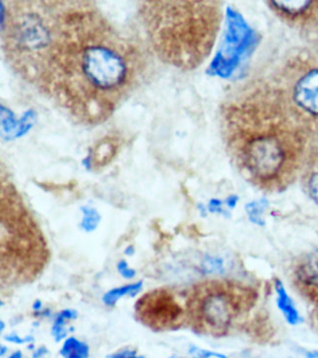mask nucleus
Instances as JSON below:
<instances>
[{"mask_svg": "<svg viewBox=\"0 0 318 358\" xmlns=\"http://www.w3.org/2000/svg\"><path fill=\"white\" fill-rule=\"evenodd\" d=\"M33 310L36 312H41L43 309V303L41 301H36L33 303Z\"/></svg>", "mask_w": 318, "mask_h": 358, "instance_id": "22", "label": "nucleus"}, {"mask_svg": "<svg viewBox=\"0 0 318 358\" xmlns=\"http://www.w3.org/2000/svg\"><path fill=\"white\" fill-rule=\"evenodd\" d=\"M291 284L297 294L318 313V248L302 253L293 261Z\"/></svg>", "mask_w": 318, "mask_h": 358, "instance_id": "6", "label": "nucleus"}, {"mask_svg": "<svg viewBox=\"0 0 318 358\" xmlns=\"http://www.w3.org/2000/svg\"><path fill=\"white\" fill-rule=\"evenodd\" d=\"M82 212H83V220L81 222L82 229L87 232L94 231L98 227L99 222L101 221L99 213L93 208L86 207L82 209Z\"/></svg>", "mask_w": 318, "mask_h": 358, "instance_id": "16", "label": "nucleus"}, {"mask_svg": "<svg viewBox=\"0 0 318 358\" xmlns=\"http://www.w3.org/2000/svg\"><path fill=\"white\" fill-rule=\"evenodd\" d=\"M118 272L120 273V275L123 277H125V279H132L135 275V271L133 268H130L128 264L125 262V260L120 261V263L118 264Z\"/></svg>", "mask_w": 318, "mask_h": 358, "instance_id": "17", "label": "nucleus"}, {"mask_svg": "<svg viewBox=\"0 0 318 358\" xmlns=\"http://www.w3.org/2000/svg\"><path fill=\"white\" fill-rule=\"evenodd\" d=\"M171 358H177V357H171Z\"/></svg>", "mask_w": 318, "mask_h": 358, "instance_id": "26", "label": "nucleus"}, {"mask_svg": "<svg viewBox=\"0 0 318 358\" xmlns=\"http://www.w3.org/2000/svg\"><path fill=\"white\" fill-rule=\"evenodd\" d=\"M4 301L0 299V309H1V307L4 306ZM4 329H6V323H4V322L2 321V319L0 318V334L2 333V331H4ZM6 352V347H4V345H2L1 343H0V357H4Z\"/></svg>", "mask_w": 318, "mask_h": 358, "instance_id": "21", "label": "nucleus"}, {"mask_svg": "<svg viewBox=\"0 0 318 358\" xmlns=\"http://www.w3.org/2000/svg\"><path fill=\"white\" fill-rule=\"evenodd\" d=\"M141 289H142V282L116 287V289H111L104 295L103 301L106 306H113L121 297L125 296V295L137 294Z\"/></svg>", "mask_w": 318, "mask_h": 358, "instance_id": "14", "label": "nucleus"}, {"mask_svg": "<svg viewBox=\"0 0 318 358\" xmlns=\"http://www.w3.org/2000/svg\"><path fill=\"white\" fill-rule=\"evenodd\" d=\"M226 151L254 185L282 192L297 180L307 156V131L278 86L263 79L234 88L219 110Z\"/></svg>", "mask_w": 318, "mask_h": 358, "instance_id": "2", "label": "nucleus"}, {"mask_svg": "<svg viewBox=\"0 0 318 358\" xmlns=\"http://www.w3.org/2000/svg\"><path fill=\"white\" fill-rule=\"evenodd\" d=\"M191 352L193 353V355H195L198 358H227L225 357V355H220V353L208 352V350H199L198 348H193V350H191Z\"/></svg>", "mask_w": 318, "mask_h": 358, "instance_id": "18", "label": "nucleus"}, {"mask_svg": "<svg viewBox=\"0 0 318 358\" xmlns=\"http://www.w3.org/2000/svg\"><path fill=\"white\" fill-rule=\"evenodd\" d=\"M313 315H314L315 319H317V322L318 323V313H313Z\"/></svg>", "mask_w": 318, "mask_h": 358, "instance_id": "25", "label": "nucleus"}, {"mask_svg": "<svg viewBox=\"0 0 318 358\" xmlns=\"http://www.w3.org/2000/svg\"><path fill=\"white\" fill-rule=\"evenodd\" d=\"M202 268L206 274L211 275L225 274L229 270L225 259L218 256H206L202 262Z\"/></svg>", "mask_w": 318, "mask_h": 358, "instance_id": "15", "label": "nucleus"}, {"mask_svg": "<svg viewBox=\"0 0 318 358\" xmlns=\"http://www.w3.org/2000/svg\"><path fill=\"white\" fill-rule=\"evenodd\" d=\"M156 301H153L152 313L147 314L148 317H151L153 322L158 324H169L179 316V307L169 296L160 295Z\"/></svg>", "mask_w": 318, "mask_h": 358, "instance_id": "11", "label": "nucleus"}, {"mask_svg": "<svg viewBox=\"0 0 318 358\" xmlns=\"http://www.w3.org/2000/svg\"><path fill=\"white\" fill-rule=\"evenodd\" d=\"M6 341L9 343H16V345H24V343H32L34 341L33 337L22 338L16 334L6 336Z\"/></svg>", "mask_w": 318, "mask_h": 358, "instance_id": "19", "label": "nucleus"}, {"mask_svg": "<svg viewBox=\"0 0 318 358\" xmlns=\"http://www.w3.org/2000/svg\"><path fill=\"white\" fill-rule=\"evenodd\" d=\"M300 176L305 194L318 206V146L307 151Z\"/></svg>", "mask_w": 318, "mask_h": 358, "instance_id": "8", "label": "nucleus"}, {"mask_svg": "<svg viewBox=\"0 0 318 358\" xmlns=\"http://www.w3.org/2000/svg\"><path fill=\"white\" fill-rule=\"evenodd\" d=\"M274 289L277 294V306L280 309L282 314L285 317L288 324L292 326H297L302 322V317L298 313L297 307L293 304L290 295L286 292L283 282L278 278L274 280Z\"/></svg>", "mask_w": 318, "mask_h": 358, "instance_id": "10", "label": "nucleus"}, {"mask_svg": "<svg viewBox=\"0 0 318 358\" xmlns=\"http://www.w3.org/2000/svg\"><path fill=\"white\" fill-rule=\"evenodd\" d=\"M305 358H318V350H312L305 353Z\"/></svg>", "mask_w": 318, "mask_h": 358, "instance_id": "23", "label": "nucleus"}, {"mask_svg": "<svg viewBox=\"0 0 318 358\" xmlns=\"http://www.w3.org/2000/svg\"><path fill=\"white\" fill-rule=\"evenodd\" d=\"M8 358H23V353H22L21 350H16V352L11 353Z\"/></svg>", "mask_w": 318, "mask_h": 358, "instance_id": "24", "label": "nucleus"}, {"mask_svg": "<svg viewBox=\"0 0 318 358\" xmlns=\"http://www.w3.org/2000/svg\"><path fill=\"white\" fill-rule=\"evenodd\" d=\"M150 58L93 2L50 1L37 45L13 70L75 122L98 127L142 86Z\"/></svg>", "mask_w": 318, "mask_h": 358, "instance_id": "1", "label": "nucleus"}, {"mask_svg": "<svg viewBox=\"0 0 318 358\" xmlns=\"http://www.w3.org/2000/svg\"><path fill=\"white\" fill-rule=\"evenodd\" d=\"M254 295L247 290L240 297L226 292H215L204 299L201 316L209 327L223 332L244 307L249 308L254 304Z\"/></svg>", "mask_w": 318, "mask_h": 358, "instance_id": "5", "label": "nucleus"}, {"mask_svg": "<svg viewBox=\"0 0 318 358\" xmlns=\"http://www.w3.org/2000/svg\"><path fill=\"white\" fill-rule=\"evenodd\" d=\"M120 140L118 137L106 136L99 140L92 150L90 157L92 166L95 168H102L110 164L120 151Z\"/></svg>", "mask_w": 318, "mask_h": 358, "instance_id": "9", "label": "nucleus"}, {"mask_svg": "<svg viewBox=\"0 0 318 358\" xmlns=\"http://www.w3.org/2000/svg\"><path fill=\"white\" fill-rule=\"evenodd\" d=\"M60 355L63 358H88L89 347L78 338L70 337L63 343Z\"/></svg>", "mask_w": 318, "mask_h": 358, "instance_id": "12", "label": "nucleus"}, {"mask_svg": "<svg viewBox=\"0 0 318 358\" xmlns=\"http://www.w3.org/2000/svg\"><path fill=\"white\" fill-rule=\"evenodd\" d=\"M76 317V311L72 310V309H64V310L57 314L52 328V334L55 342H60L67 337V331L65 329L67 322L74 320Z\"/></svg>", "mask_w": 318, "mask_h": 358, "instance_id": "13", "label": "nucleus"}, {"mask_svg": "<svg viewBox=\"0 0 318 358\" xmlns=\"http://www.w3.org/2000/svg\"><path fill=\"white\" fill-rule=\"evenodd\" d=\"M293 116L305 129L318 127V62L293 59L278 86Z\"/></svg>", "mask_w": 318, "mask_h": 358, "instance_id": "4", "label": "nucleus"}, {"mask_svg": "<svg viewBox=\"0 0 318 358\" xmlns=\"http://www.w3.org/2000/svg\"><path fill=\"white\" fill-rule=\"evenodd\" d=\"M137 16L150 53L169 66L193 71L212 52L223 7L214 0H150L139 2Z\"/></svg>", "mask_w": 318, "mask_h": 358, "instance_id": "3", "label": "nucleus"}, {"mask_svg": "<svg viewBox=\"0 0 318 358\" xmlns=\"http://www.w3.org/2000/svg\"><path fill=\"white\" fill-rule=\"evenodd\" d=\"M269 3L279 16L288 21L307 20L318 11V2L271 1Z\"/></svg>", "mask_w": 318, "mask_h": 358, "instance_id": "7", "label": "nucleus"}, {"mask_svg": "<svg viewBox=\"0 0 318 358\" xmlns=\"http://www.w3.org/2000/svg\"><path fill=\"white\" fill-rule=\"evenodd\" d=\"M110 358H145L144 357H137L134 350H125L123 352L115 353Z\"/></svg>", "mask_w": 318, "mask_h": 358, "instance_id": "20", "label": "nucleus"}]
</instances>
